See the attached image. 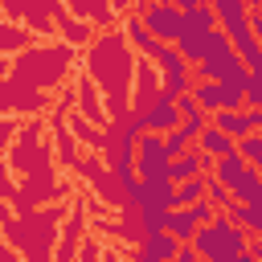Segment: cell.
Segmentation results:
<instances>
[{"label": "cell", "instance_id": "obj_1", "mask_svg": "<svg viewBox=\"0 0 262 262\" xmlns=\"http://www.w3.org/2000/svg\"><path fill=\"white\" fill-rule=\"evenodd\" d=\"M192 250L201 254V262H213V258H229V254H242L250 250V229H242L237 221H229L225 213H217L213 221H205L192 237Z\"/></svg>", "mask_w": 262, "mask_h": 262}, {"label": "cell", "instance_id": "obj_2", "mask_svg": "<svg viewBox=\"0 0 262 262\" xmlns=\"http://www.w3.org/2000/svg\"><path fill=\"white\" fill-rule=\"evenodd\" d=\"M139 20L147 25V33H151L156 41H168V45H176L180 33H184V8L172 4V0H147Z\"/></svg>", "mask_w": 262, "mask_h": 262}, {"label": "cell", "instance_id": "obj_3", "mask_svg": "<svg viewBox=\"0 0 262 262\" xmlns=\"http://www.w3.org/2000/svg\"><path fill=\"white\" fill-rule=\"evenodd\" d=\"M176 49L184 53V61H188V66H201V61H209V57H217V53L233 49V45H229V33L217 25V29H205V33L184 29V33H180V41H176Z\"/></svg>", "mask_w": 262, "mask_h": 262}, {"label": "cell", "instance_id": "obj_4", "mask_svg": "<svg viewBox=\"0 0 262 262\" xmlns=\"http://www.w3.org/2000/svg\"><path fill=\"white\" fill-rule=\"evenodd\" d=\"M168 156H164V135L160 131H143L135 139V172L139 180H172L168 176Z\"/></svg>", "mask_w": 262, "mask_h": 262}, {"label": "cell", "instance_id": "obj_5", "mask_svg": "<svg viewBox=\"0 0 262 262\" xmlns=\"http://www.w3.org/2000/svg\"><path fill=\"white\" fill-rule=\"evenodd\" d=\"M217 217V205L209 201V196H201L196 205H176V209H168V233L176 237V242H192L196 237V229L205 225V221H213Z\"/></svg>", "mask_w": 262, "mask_h": 262}, {"label": "cell", "instance_id": "obj_6", "mask_svg": "<svg viewBox=\"0 0 262 262\" xmlns=\"http://www.w3.org/2000/svg\"><path fill=\"white\" fill-rule=\"evenodd\" d=\"M135 119H139V127L143 131H172V127H180V106H176V94H168L164 86H160V94L143 106V111H135Z\"/></svg>", "mask_w": 262, "mask_h": 262}, {"label": "cell", "instance_id": "obj_7", "mask_svg": "<svg viewBox=\"0 0 262 262\" xmlns=\"http://www.w3.org/2000/svg\"><path fill=\"white\" fill-rule=\"evenodd\" d=\"M196 78H213V82H237V86H246L250 66L237 57V49H225V53H217V57L201 61V66H196Z\"/></svg>", "mask_w": 262, "mask_h": 262}, {"label": "cell", "instance_id": "obj_8", "mask_svg": "<svg viewBox=\"0 0 262 262\" xmlns=\"http://www.w3.org/2000/svg\"><path fill=\"white\" fill-rule=\"evenodd\" d=\"M213 127H221L229 139H242V135H250V131H262V111H254V106H237V111H217L213 119H209Z\"/></svg>", "mask_w": 262, "mask_h": 262}, {"label": "cell", "instance_id": "obj_9", "mask_svg": "<svg viewBox=\"0 0 262 262\" xmlns=\"http://www.w3.org/2000/svg\"><path fill=\"white\" fill-rule=\"evenodd\" d=\"M205 172H213V156H209V151H201L196 143H192L188 151H180V156L168 164V176H172V184H180V180H192V176H205Z\"/></svg>", "mask_w": 262, "mask_h": 262}, {"label": "cell", "instance_id": "obj_10", "mask_svg": "<svg viewBox=\"0 0 262 262\" xmlns=\"http://www.w3.org/2000/svg\"><path fill=\"white\" fill-rule=\"evenodd\" d=\"M135 209H176V184L172 180H143Z\"/></svg>", "mask_w": 262, "mask_h": 262}, {"label": "cell", "instance_id": "obj_11", "mask_svg": "<svg viewBox=\"0 0 262 262\" xmlns=\"http://www.w3.org/2000/svg\"><path fill=\"white\" fill-rule=\"evenodd\" d=\"M176 250H180V242H176L168 229H160V233H143V246H139L135 262H172Z\"/></svg>", "mask_w": 262, "mask_h": 262}, {"label": "cell", "instance_id": "obj_12", "mask_svg": "<svg viewBox=\"0 0 262 262\" xmlns=\"http://www.w3.org/2000/svg\"><path fill=\"white\" fill-rule=\"evenodd\" d=\"M229 192H233V201H242V205H262V168H258V164H246V172L237 176V184H233Z\"/></svg>", "mask_w": 262, "mask_h": 262}, {"label": "cell", "instance_id": "obj_13", "mask_svg": "<svg viewBox=\"0 0 262 262\" xmlns=\"http://www.w3.org/2000/svg\"><path fill=\"white\" fill-rule=\"evenodd\" d=\"M242 172H246V160H242V151H237V147H233V151H225V156H217V160H213V176H217V180H221V184H225V188H233V184H237V176H242Z\"/></svg>", "mask_w": 262, "mask_h": 262}, {"label": "cell", "instance_id": "obj_14", "mask_svg": "<svg viewBox=\"0 0 262 262\" xmlns=\"http://www.w3.org/2000/svg\"><path fill=\"white\" fill-rule=\"evenodd\" d=\"M196 147H201V151H209V156L217 160V156L233 151V147H237V139H229V135H225L221 127H213V123H209V127H205V131L196 135Z\"/></svg>", "mask_w": 262, "mask_h": 262}, {"label": "cell", "instance_id": "obj_15", "mask_svg": "<svg viewBox=\"0 0 262 262\" xmlns=\"http://www.w3.org/2000/svg\"><path fill=\"white\" fill-rule=\"evenodd\" d=\"M135 86H139V90H135V111H143V106L160 94V90H156V66L139 61V66H135Z\"/></svg>", "mask_w": 262, "mask_h": 262}, {"label": "cell", "instance_id": "obj_16", "mask_svg": "<svg viewBox=\"0 0 262 262\" xmlns=\"http://www.w3.org/2000/svg\"><path fill=\"white\" fill-rule=\"evenodd\" d=\"M151 61L160 66V74H176V70H188V61H184V53H180L176 45H168V41H160V49L151 53Z\"/></svg>", "mask_w": 262, "mask_h": 262}, {"label": "cell", "instance_id": "obj_17", "mask_svg": "<svg viewBox=\"0 0 262 262\" xmlns=\"http://www.w3.org/2000/svg\"><path fill=\"white\" fill-rule=\"evenodd\" d=\"M184 29H192V33L217 29V12H213V4H196V8H184Z\"/></svg>", "mask_w": 262, "mask_h": 262}, {"label": "cell", "instance_id": "obj_18", "mask_svg": "<svg viewBox=\"0 0 262 262\" xmlns=\"http://www.w3.org/2000/svg\"><path fill=\"white\" fill-rule=\"evenodd\" d=\"M205 192H209V176H192V180H180V184H176V205H196Z\"/></svg>", "mask_w": 262, "mask_h": 262}, {"label": "cell", "instance_id": "obj_19", "mask_svg": "<svg viewBox=\"0 0 262 262\" xmlns=\"http://www.w3.org/2000/svg\"><path fill=\"white\" fill-rule=\"evenodd\" d=\"M127 37H131V41H135V49H143L147 57H151V53L160 49V41H156V37L147 33V25H143L139 16H131V20H127Z\"/></svg>", "mask_w": 262, "mask_h": 262}, {"label": "cell", "instance_id": "obj_20", "mask_svg": "<svg viewBox=\"0 0 262 262\" xmlns=\"http://www.w3.org/2000/svg\"><path fill=\"white\" fill-rule=\"evenodd\" d=\"M237 151H242V160H246V164H262V131L242 135V139H237Z\"/></svg>", "mask_w": 262, "mask_h": 262}, {"label": "cell", "instance_id": "obj_21", "mask_svg": "<svg viewBox=\"0 0 262 262\" xmlns=\"http://www.w3.org/2000/svg\"><path fill=\"white\" fill-rule=\"evenodd\" d=\"M242 229H250V237L262 242V205H242Z\"/></svg>", "mask_w": 262, "mask_h": 262}, {"label": "cell", "instance_id": "obj_22", "mask_svg": "<svg viewBox=\"0 0 262 262\" xmlns=\"http://www.w3.org/2000/svg\"><path fill=\"white\" fill-rule=\"evenodd\" d=\"M164 90H168V94H188V90H192V74H188V70L164 74Z\"/></svg>", "mask_w": 262, "mask_h": 262}, {"label": "cell", "instance_id": "obj_23", "mask_svg": "<svg viewBox=\"0 0 262 262\" xmlns=\"http://www.w3.org/2000/svg\"><path fill=\"white\" fill-rule=\"evenodd\" d=\"M246 106L262 111V70H250V78H246Z\"/></svg>", "mask_w": 262, "mask_h": 262}, {"label": "cell", "instance_id": "obj_24", "mask_svg": "<svg viewBox=\"0 0 262 262\" xmlns=\"http://www.w3.org/2000/svg\"><path fill=\"white\" fill-rule=\"evenodd\" d=\"M205 196H209V201L217 205V213H221V209H225V205L233 201V192H229V188H225V184H221L217 176H209V192H205Z\"/></svg>", "mask_w": 262, "mask_h": 262}, {"label": "cell", "instance_id": "obj_25", "mask_svg": "<svg viewBox=\"0 0 262 262\" xmlns=\"http://www.w3.org/2000/svg\"><path fill=\"white\" fill-rule=\"evenodd\" d=\"M172 262H201V254L192 250V242H180V250H176V258Z\"/></svg>", "mask_w": 262, "mask_h": 262}, {"label": "cell", "instance_id": "obj_26", "mask_svg": "<svg viewBox=\"0 0 262 262\" xmlns=\"http://www.w3.org/2000/svg\"><path fill=\"white\" fill-rule=\"evenodd\" d=\"M213 262H262V258H254L250 250H242V254H229V258H213Z\"/></svg>", "mask_w": 262, "mask_h": 262}, {"label": "cell", "instance_id": "obj_27", "mask_svg": "<svg viewBox=\"0 0 262 262\" xmlns=\"http://www.w3.org/2000/svg\"><path fill=\"white\" fill-rule=\"evenodd\" d=\"M78 135H82V139H86V143H98V135H94V131H90V127H86V123H82V119H78Z\"/></svg>", "mask_w": 262, "mask_h": 262}, {"label": "cell", "instance_id": "obj_28", "mask_svg": "<svg viewBox=\"0 0 262 262\" xmlns=\"http://www.w3.org/2000/svg\"><path fill=\"white\" fill-rule=\"evenodd\" d=\"M0 262H16V258H12V254H8L4 246H0Z\"/></svg>", "mask_w": 262, "mask_h": 262}]
</instances>
